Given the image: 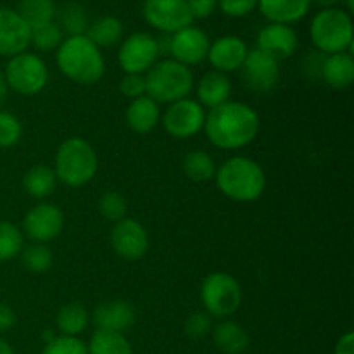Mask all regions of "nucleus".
Wrapping results in <instances>:
<instances>
[{
  "mask_svg": "<svg viewBox=\"0 0 354 354\" xmlns=\"http://www.w3.org/2000/svg\"><path fill=\"white\" fill-rule=\"evenodd\" d=\"M203 130L214 147L235 151L249 145L258 137L259 118L248 104L228 100L209 109Z\"/></svg>",
  "mask_w": 354,
  "mask_h": 354,
  "instance_id": "nucleus-1",
  "label": "nucleus"
},
{
  "mask_svg": "<svg viewBox=\"0 0 354 354\" xmlns=\"http://www.w3.org/2000/svg\"><path fill=\"white\" fill-rule=\"evenodd\" d=\"M55 62L66 78L80 85H93L106 71L102 52L85 35L64 38L55 54Z\"/></svg>",
  "mask_w": 354,
  "mask_h": 354,
  "instance_id": "nucleus-2",
  "label": "nucleus"
},
{
  "mask_svg": "<svg viewBox=\"0 0 354 354\" xmlns=\"http://www.w3.org/2000/svg\"><path fill=\"white\" fill-rule=\"evenodd\" d=\"M214 176L221 194L237 203H252L265 192V171L254 159L245 156L227 159Z\"/></svg>",
  "mask_w": 354,
  "mask_h": 354,
  "instance_id": "nucleus-3",
  "label": "nucleus"
},
{
  "mask_svg": "<svg viewBox=\"0 0 354 354\" xmlns=\"http://www.w3.org/2000/svg\"><path fill=\"white\" fill-rule=\"evenodd\" d=\"M99 168V158L90 142L69 137L55 152V178L68 187H83L92 182Z\"/></svg>",
  "mask_w": 354,
  "mask_h": 354,
  "instance_id": "nucleus-4",
  "label": "nucleus"
},
{
  "mask_svg": "<svg viewBox=\"0 0 354 354\" xmlns=\"http://www.w3.org/2000/svg\"><path fill=\"white\" fill-rule=\"evenodd\" d=\"M310 37L320 54H339L353 48L351 14L339 7L322 9L311 19Z\"/></svg>",
  "mask_w": 354,
  "mask_h": 354,
  "instance_id": "nucleus-5",
  "label": "nucleus"
},
{
  "mask_svg": "<svg viewBox=\"0 0 354 354\" xmlns=\"http://www.w3.org/2000/svg\"><path fill=\"white\" fill-rule=\"evenodd\" d=\"M192 88L194 75L190 68L173 59L156 62L145 76V92L158 104H173L187 99Z\"/></svg>",
  "mask_w": 354,
  "mask_h": 354,
  "instance_id": "nucleus-6",
  "label": "nucleus"
},
{
  "mask_svg": "<svg viewBox=\"0 0 354 354\" xmlns=\"http://www.w3.org/2000/svg\"><path fill=\"white\" fill-rule=\"evenodd\" d=\"M201 301L209 317L227 318L241 306L242 289L230 273L214 272L203 280Z\"/></svg>",
  "mask_w": 354,
  "mask_h": 354,
  "instance_id": "nucleus-7",
  "label": "nucleus"
},
{
  "mask_svg": "<svg viewBox=\"0 0 354 354\" xmlns=\"http://www.w3.org/2000/svg\"><path fill=\"white\" fill-rule=\"evenodd\" d=\"M7 86L19 95H37L48 82V68L37 54L23 52L9 59L6 66Z\"/></svg>",
  "mask_w": 354,
  "mask_h": 354,
  "instance_id": "nucleus-8",
  "label": "nucleus"
},
{
  "mask_svg": "<svg viewBox=\"0 0 354 354\" xmlns=\"http://www.w3.org/2000/svg\"><path fill=\"white\" fill-rule=\"evenodd\" d=\"M142 16L152 28L166 35L176 33L194 23L187 0H144Z\"/></svg>",
  "mask_w": 354,
  "mask_h": 354,
  "instance_id": "nucleus-9",
  "label": "nucleus"
},
{
  "mask_svg": "<svg viewBox=\"0 0 354 354\" xmlns=\"http://www.w3.org/2000/svg\"><path fill=\"white\" fill-rule=\"evenodd\" d=\"M158 38L138 31L123 40L118 54V62L124 75H144L158 62Z\"/></svg>",
  "mask_w": 354,
  "mask_h": 354,
  "instance_id": "nucleus-10",
  "label": "nucleus"
},
{
  "mask_svg": "<svg viewBox=\"0 0 354 354\" xmlns=\"http://www.w3.org/2000/svg\"><path fill=\"white\" fill-rule=\"evenodd\" d=\"M204 121H206L204 107L197 100L187 97L169 104L162 116V127L171 137L185 140L203 130Z\"/></svg>",
  "mask_w": 354,
  "mask_h": 354,
  "instance_id": "nucleus-11",
  "label": "nucleus"
},
{
  "mask_svg": "<svg viewBox=\"0 0 354 354\" xmlns=\"http://www.w3.org/2000/svg\"><path fill=\"white\" fill-rule=\"evenodd\" d=\"M111 244L114 252L127 261H138L149 249L147 230L140 221L133 218H123L114 223L111 232Z\"/></svg>",
  "mask_w": 354,
  "mask_h": 354,
  "instance_id": "nucleus-12",
  "label": "nucleus"
},
{
  "mask_svg": "<svg viewBox=\"0 0 354 354\" xmlns=\"http://www.w3.org/2000/svg\"><path fill=\"white\" fill-rule=\"evenodd\" d=\"M242 80L254 92H272L280 80V66L277 59L265 54L259 48L248 52L244 64L241 66Z\"/></svg>",
  "mask_w": 354,
  "mask_h": 354,
  "instance_id": "nucleus-13",
  "label": "nucleus"
},
{
  "mask_svg": "<svg viewBox=\"0 0 354 354\" xmlns=\"http://www.w3.org/2000/svg\"><path fill=\"white\" fill-rule=\"evenodd\" d=\"M209 37L206 31L196 26H187L176 33L169 35V55L173 61L187 66H197L207 57L209 50Z\"/></svg>",
  "mask_w": 354,
  "mask_h": 354,
  "instance_id": "nucleus-14",
  "label": "nucleus"
},
{
  "mask_svg": "<svg viewBox=\"0 0 354 354\" xmlns=\"http://www.w3.org/2000/svg\"><path fill=\"white\" fill-rule=\"evenodd\" d=\"M24 234L37 244L54 241L64 228V214L54 204H38L28 211L23 221Z\"/></svg>",
  "mask_w": 354,
  "mask_h": 354,
  "instance_id": "nucleus-15",
  "label": "nucleus"
},
{
  "mask_svg": "<svg viewBox=\"0 0 354 354\" xmlns=\"http://www.w3.org/2000/svg\"><path fill=\"white\" fill-rule=\"evenodd\" d=\"M31 28L24 23L16 9L0 7V55L14 57L30 47Z\"/></svg>",
  "mask_w": 354,
  "mask_h": 354,
  "instance_id": "nucleus-16",
  "label": "nucleus"
},
{
  "mask_svg": "<svg viewBox=\"0 0 354 354\" xmlns=\"http://www.w3.org/2000/svg\"><path fill=\"white\" fill-rule=\"evenodd\" d=\"M299 47V38L296 30L289 24L270 23L258 33V47L265 54L272 55L277 61L292 57Z\"/></svg>",
  "mask_w": 354,
  "mask_h": 354,
  "instance_id": "nucleus-17",
  "label": "nucleus"
},
{
  "mask_svg": "<svg viewBox=\"0 0 354 354\" xmlns=\"http://www.w3.org/2000/svg\"><path fill=\"white\" fill-rule=\"evenodd\" d=\"M248 44L241 37L227 35V37L218 38L216 41H213L209 45L206 59H209L214 71H220L227 75V73L241 69L245 57H248Z\"/></svg>",
  "mask_w": 354,
  "mask_h": 354,
  "instance_id": "nucleus-18",
  "label": "nucleus"
},
{
  "mask_svg": "<svg viewBox=\"0 0 354 354\" xmlns=\"http://www.w3.org/2000/svg\"><path fill=\"white\" fill-rule=\"evenodd\" d=\"M93 324L97 330L121 332L135 324V311L127 301H107L93 311Z\"/></svg>",
  "mask_w": 354,
  "mask_h": 354,
  "instance_id": "nucleus-19",
  "label": "nucleus"
},
{
  "mask_svg": "<svg viewBox=\"0 0 354 354\" xmlns=\"http://www.w3.org/2000/svg\"><path fill=\"white\" fill-rule=\"evenodd\" d=\"M259 12L270 21L279 24H292L308 16L311 0H258Z\"/></svg>",
  "mask_w": 354,
  "mask_h": 354,
  "instance_id": "nucleus-20",
  "label": "nucleus"
},
{
  "mask_svg": "<svg viewBox=\"0 0 354 354\" xmlns=\"http://www.w3.org/2000/svg\"><path fill=\"white\" fill-rule=\"evenodd\" d=\"M197 102L207 109L228 102L232 93V83L225 73L209 71L197 82Z\"/></svg>",
  "mask_w": 354,
  "mask_h": 354,
  "instance_id": "nucleus-21",
  "label": "nucleus"
},
{
  "mask_svg": "<svg viewBox=\"0 0 354 354\" xmlns=\"http://www.w3.org/2000/svg\"><path fill=\"white\" fill-rule=\"evenodd\" d=\"M161 120V109L149 95L131 100L127 109V123L135 133H151Z\"/></svg>",
  "mask_w": 354,
  "mask_h": 354,
  "instance_id": "nucleus-22",
  "label": "nucleus"
},
{
  "mask_svg": "<svg viewBox=\"0 0 354 354\" xmlns=\"http://www.w3.org/2000/svg\"><path fill=\"white\" fill-rule=\"evenodd\" d=\"M322 76L332 88H348L354 80V57L351 52H339L330 54L324 59Z\"/></svg>",
  "mask_w": 354,
  "mask_h": 354,
  "instance_id": "nucleus-23",
  "label": "nucleus"
},
{
  "mask_svg": "<svg viewBox=\"0 0 354 354\" xmlns=\"http://www.w3.org/2000/svg\"><path fill=\"white\" fill-rule=\"evenodd\" d=\"M211 334L216 348L225 354H242L249 346V334L245 328L232 320L218 324Z\"/></svg>",
  "mask_w": 354,
  "mask_h": 354,
  "instance_id": "nucleus-24",
  "label": "nucleus"
},
{
  "mask_svg": "<svg viewBox=\"0 0 354 354\" xmlns=\"http://www.w3.org/2000/svg\"><path fill=\"white\" fill-rule=\"evenodd\" d=\"M85 37L99 48L113 47L123 38V24L114 16L97 17L92 24H88Z\"/></svg>",
  "mask_w": 354,
  "mask_h": 354,
  "instance_id": "nucleus-25",
  "label": "nucleus"
},
{
  "mask_svg": "<svg viewBox=\"0 0 354 354\" xmlns=\"http://www.w3.org/2000/svg\"><path fill=\"white\" fill-rule=\"evenodd\" d=\"M16 12L33 30V28L54 23L57 7H55L54 0H19Z\"/></svg>",
  "mask_w": 354,
  "mask_h": 354,
  "instance_id": "nucleus-26",
  "label": "nucleus"
},
{
  "mask_svg": "<svg viewBox=\"0 0 354 354\" xmlns=\"http://www.w3.org/2000/svg\"><path fill=\"white\" fill-rule=\"evenodd\" d=\"M57 185L54 169L45 165H37L26 171L23 178V187L35 199H45L50 196Z\"/></svg>",
  "mask_w": 354,
  "mask_h": 354,
  "instance_id": "nucleus-27",
  "label": "nucleus"
},
{
  "mask_svg": "<svg viewBox=\"0 0 354 354\" xmlns=\"http://www.w3.org/2000/svg\"><path fill=\"white\" fill-rule=\"evenodd\" d=\"M90 322V315L85 306L78 303L66 304L59 310L55 324H57L61 335H68V337H78L82 332L86 330Z\"/></svg>",
  "mask_w": 354,
  "mask_h": 354,
  "instance_id": "nucleus-28",
  "label": "nucleus"
},
{
  "mask_svg": "<svg viewBox=\"0 0 354 354\" xmlns=\"http://www.w3.org/2000/svg\"><path fill=\"white\" fill-rule=\"evenodd\" d=\"M88 354H133L130 341L121 332L95 330L90 337Z\"/></svg>",
  "mask_w": 354,
  "mask_h": 354,
  "instance_id": "nucleus-29",
  "label": "nucleus"
},
{
  "mask_svg": "<svg viewBox=\"0 0 354 354\" xmlns=\"http://www.w3.org/2000/svg\"><path fill=\"white\" fill-rule=\"evenodd\" d=\"M182 169L185 173V176L192 182H209L216 175V165H214V159L211 158L207 152L199 151H190L189 154H185L182 161Z\"/></svg>",
  "mask_w": 354,
  "mask_h": 354,
  "instance_id": "nucleus-30",
  "label": "nucleus"
},
{
  "mask_svg": "<svg viewBox=\"0 0 354 354\" xmlns=\"http://www.w3.org/2000/svg\"><path fill=\"white\" fill-rule=\"evenodd\" d=\"M59 23L57 26L61 28L62 33L68 37H78V35H85L86 28H88V16H86L85 9L80 3L69 2L66 3L62 9L55 12Z\"/></svg>",
  "mask_w": 354,
  "mask_h": 354,
  "instance_id": "nucleus-31",
  "label": "nucleus"
},
{
  "mask_svg": "<svg viewBox=\"0 0 354 354\" xmlns=\"http://www.w3.org/2000/svg\"><path fill=\"white\" fill-rule=\"evenodd\" d=\"M23 234L14 223L0 220V263L14 259L23 251Z\"/></svg>",
  "mask_w": 354,
  "mask_h": 354,
  "instance_id": "nucleus-32",
  "label": "nucleus"
},
{
  "mask_svg": "<svg viewBox=\"0 0 354 354\" xmlns=\"http://www.w3.org/2000/svg\"><path fill=\"white\" fill-rule=\"evenodd\" d=\"M62 41H64V33L57 23H48L31 30L30 45H33L38 52L57 50Z\"/></svg>",
  "mask_w": 354,
  "mask_h": 354,
  "instance_id": "nucleus-33",
  "label": "nucleus"
},
{
  "mask_svg": "<svg viewBox=\"0 0 354 354\" xmlns=\"http://www.w3.org/2000/svg\"><path fill=\"white\" fill-rule=\"evenodd\" d=\"M23 265L31 273H44L52 266V252L44 244H31L21 251Z\"/></svg>",
  "mask_w": 354,
  "mask_h": 354,
  "instance_id": "nucleus-34",
  "label": "nucleus"
},
{
  "mask_svg": "<svg viewBox=\"0 0 354 354\" xmlns=\"http://www.w3.org/2000/svg\"><path fill=\"white\" fill-rule=\"evenodd\" d=\"M127 209H128V204L120 192L109 190V192L100 196L99 213L102 214V218H106V220L114 221V223H116V221L127 218Z\"/></svg>",
  "mask_w": 354,
  "mask_h": 354,
  "instance_id": "nucleus-35",
  "label": "nucleus"
},
{
  "mask_svg": "<svg viewBox=\"0 0 354 354\" xmlns=\"http://www.w3.org/2000/svg\"><path fill=\"white\" fill-rule=\"evenodd\" d=\"M23 137L21 121L7 111H0V147L9 149L19 144Z\"/></svg>",
  "mask_w": 354,
  "mask_h": 354,
  "instance_id": "nucleus-36",
  "label": "nucleus"
},
{
  "mask_svg": "<svg viewBox=\"0 0 354 354\" xmlns=\"http://www.w3.org/2000/svg\"><path fill=\"white\" fill-rule=\"evenodd\" d=\"M41 354H88V349L85 342L80 341L78 337L59 335L45 344Z\"/></svg>",
  "mask_w": 354,
  "mask_h": 354,
  "instance_id": "nucleus-37",
  "label": "nucleus"
},
{
  "mask_svg": "<svg viewBox=\"0 0 354 354\" xmlns=\"http://www.w3.org/2000/svg\"><path fill=\"white\" fill-rule=\"evenodd\" d=\"M183 330H185V334L189 335L190 339L206 337V335L211 334V330H213V322H211V317L207 313L196 311V313H192L185 320Z\"/></svg>",
  "mask_w": 354,
  "mask_h": 354,
  "instance_id": "nucleus-38",
  "label": "nucleus"
},
{
  "mask_svg": "<svg viewBox=\"0 0 354 354\" xmlns=\"http://www.w3.org/2000/svg\"><path fill=\"white\" fill-rule=\"evenodd\" d=\"M218 7L225 16L244 17L258 7V0H218Z\"/></svg>",
  "mask_w": 354,
  "mask_h": 354,
  "instance_id": "nucleus-39",
  "label": "nucleus"
},
{
  "mask_svg": "<svg viewBox=\"0 0 354 354\" xmlns=\"http://www.w3.org/2000/svg\"><path fill=\"white\" fill-rule=\"evenodd\" d=\"M120 92L131 100L144 97L147 93L145 92V76L124 75L120 82Z\"/></svg>",
  "mask_w": 354,
  "mask_h": 354,
  "instance_id": "nucleus-40",
  "label": "nucleus"
},
{
  "mask_svg": "<svg viewBox=\"0 0 354 354\" xmlns=\"http://www.w3.org/2000/svg\"><path fill=\"white\" fill-rule=\"evenodd\" d=\"M194 19H206L216 10L218 0H187Z\"/></svg>",
  "mask_w": 354,
  "mask_h": 354,
  "instance_id": "nucleus-41",
  "label": "nucleus"
},
{
  "mask_svg": "<svg viewBox=\"0 0 354 354\" xmlns=\"http://www.w3.org/2000/svg\"><path fill=\"white\" fill-rule=\"evenodd\" d=\"M14 325H16V313L12 311V308L0 303V332H7Z\"/></svg>",
  "mask_w": 354,
  "mask_h": 354,
  "instance_id": "nucleus-42",
  "label": "nucleus"
},
{
  "mask_svg": "<svg viewBox=\"0 0 354 354\" xmlns=\"http://www.w3.org/2000/svg\"><path fill=\"white\" fill-rule=\"evenodd\" d=\"M334 354H354V334L351 330L341 335V339L335 344Z\"/></svg>",
  "mask_w": 354,
  "mask_h": 354,
  "instance_id": "nucleus-43",
  "label": "nucleus"
},
{
  "mask_svg": "<svg viewBox=\"0 0 354 354\" xmlns=\"http://www.w3.org/2000/svg\"><path fill=\"white\" fill-rule=\"evenodd\" d=\"M7 92H9V86H7V82H6V76H3V71H0V109H2V106H3V104H6Z\"/></svg>",
  "mask_w": 354,
  "mask_h": 354,
  "instance_id": "nucleus-44",
  "label": "nucleus"
},
{
  "mask_svg": "<svg viewBox=\"0 0 354 354\" xmlns=\"http://www.w3.org/2000/svg\"><path fill=\"white\" fill-rule=\"evenodd\" d=\"M317 3L318 7H322V9H330V7H335L337 6L341 0H311V3Z\"/></svg>",
  "mask_w": 354,
  "mask_h": 354,
  "instance_id": "nucleus-45",
  "label": "nucleus"
},
{
  "mask_svg": "<svg viewBox=\"0 0 354 354\" xmlns=\"http://www.w3.org/2000/svg\"><path fill=\"white\" fill-rule=\"evenodd\" d=\"M0 354H14L12 346L7 341H3V339H0Z\"/></svg>",
  "mask_w": 354,
  "mask_h": 354,
  "instance_id": "nucleus-46",
  "label": "nucleus"
},
{
  "mask_svg": "<svg viewBox=\"0 0 354 354\" xmlns=\"http://www.w3.org/2000/svg\"><path fill=\"white\" fill-rule=\"evenodd\" d=\"M55 337V335L54 334H52V332L50 330H45L44 332V339H45V344H47V342H50L52 341V339H54Z\"/></svg>",
  "mask_w": 354,
  "mask_h": 354,
  "instance_id": "nucleus-47",
  "label": "nucleus"
},
{
  "mask_svg": "<svg viewBox=\"0 0 354 354\" xmlns=\"http://www.w3.org/2000/svg\"><path fill=\"white\" fill-rule=\"evenodd\" d=\"M346 6H348V12L351 14L354 10V0H346Z\"/></svg>",
  "mask_w": 354,
  "mask_h": 354,
  "instance_id": "nucleus-48",
  "label": "nucleus"
}]
</instances>
